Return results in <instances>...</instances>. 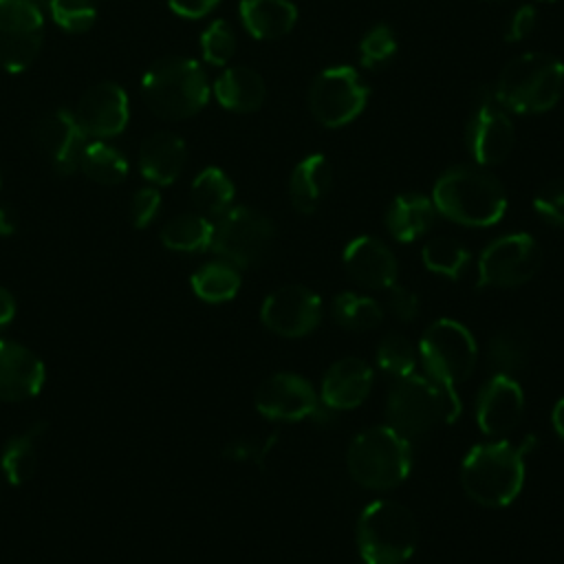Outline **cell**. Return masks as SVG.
<instances>
[{"label":"cell","instance_id":"obj_1","mask_svg":"<svg viewBox=\"0 0 564 564\" xmlns=\"http://www.w3.org/2000/svg\"><path fill=\"white\" fill-rule=\"evenodd\" d=\"M535 445V436H527L520 445L509 441L476 445L460 467L467 496L482 507L511 505L524 485V456Z\"/></svg>","mask_w":564,"mask_h":564},{"label":"cell","instance_id":"obj_2","mask_svg":"<svg viewBox=\"0 0 564 564\" xmlns=\"http://www.w3.org/2000/svg\"><path fill=\"white\" fill-rule=\"evenodd\" d=\"M432 203L445 218L467 227L496 225L507 212L502 183L487 170L458 165L438 176Z\"/></svg>","mask_w":564,"mask_h":564},{"label":"cell","instance_id":"obj_3","mask_svg":"<svg viewBox=\"0 0 564 564\" xmlns=\"http://www.w3.org/2000/svg\"><path fill=\"white\" fill-rule=\"evenodd\" d=\"M460 414L454 386L430 375H408L399 379L386 401V421L403 438L412 441L441 423H452Z\"/></svg>","mask_w":564,"mask_h":564},{"label":"cell","instance_id":"obj_4","mask_svg":"<svg viewBox=\"0 0 564 564\" xmlns=\"http://www.w3.org/2000/svg\"><path fill=\"white\" fill-rule=\"evenodd\" d=\"M141 95L156 117L178 121L205 108L209 82L198 62L170 55L148 66L141 79Z\"/></svg>","mask_w":564,"mask_h":564},{"label":"cell","instance_id":"obj_5","mask_svg":"<svg viewBox=\"0 0 564 564\" xmlns=\"http://www.w3.org/2000/svg\"><path fill=\"white\" fill-rule=\"evenodd\" d=\"M564 90V64L549 53H522L500 73L494 97L502 108L518 115L551 110Z\"/></svg>","mask_w":564,"mask_h":564},{"label":"cell","instance_id":"obj_6","mask_svg":"<svg viewBox=\"0 0 564 564\" xmlns=\"http://www.w3.org/2000/svg\"><path fill=\"white\" fill-rule=\"evenodd\" d=\"M348 471L366 489H392L405 480L412 463L410 441L390 425L357 434L348 447Z\"/></svg>","mask_w":564,"mask_h":564},{"label":"cell","instance_id":"obj_7","mask_svg":"<svg viewBox=\"0 0 564 564\" xmlns=\"http://www.w3.org/2000/svg\"><path fill=\"white\" fill-rule=\"evenodd\" d=\"M414 513L394 500L370 502L357 522V544L366 564H403L416 546Z\"/></svg>","mask_w":564,"mask_h":564},{"label":"cell","instance_id":"obj_8","mask_svg":"<svg viewBox=\"0 0 564 564\" xmlns=\"http://www.w3.org/2000/svg\"><path fill=\"white\" fill-rule=\"evenodd\" d=\"M419 357L432 379L456 388V383L471 375L478 361V346L467 326L443 317L423 333Z\"/></svg>","mask_w":564,"mask_h":564},{"label":"cell","instance_id":"obj_9","mask_svg":"<svg viewBox=\"0 0 564 564\" xmlns=\"http://www.w3.org/2000/svg\"><path fill=\"white\" fill-rule=\"evenodd\" d=\"M275 238L273 223L251 207H229L214 225L212 249L234 267L260 264Z\"/></svg>","mask_w":564,"mask_h":564},{"label":"cell","instance_id":"obj_10","mask_svg":"<svg viewBox=\"0 0 564 564\" xmlns=\"http://www.w3.org/2000/svg\"><path fill=\"white\" fill-rule=\"evenodd\" d=\"M368 101V88L352 66L324 68L308 88V108L326 128L350 123Z\"/></svg>","mask_w":564,"mask_h":564},{"label":"cell","instance_id":"obj_11","mask_svg":"<svg viewBox=\"0 0 564 564\" xmlns=\"http://www.w3.org/2000/svg\"><path fill=\"white\" fill-rule=\"evenodd\" d=\"M44 42V18L33 0H0V70H26Z\"/></svg>","mask_w":564,"mask_h":564},{"label":"cell","instance_id":"obj_12","mask_svg":"<svg viewBox=\"0 0 564 564\" xmlns=\"http://www.w3.org/2000/svg\"><path fill=\"white\" fill-rule=\"evenodd\" d=\"M540 269V247L529 234H507L489 242L478 260V286H520Z\"/></svg>","mask_w":564,"mask_h":564},{"label":"cell","instance_id":"obj_13","mask_svg":"<svg viewBox=\"0 0 564 564\" xmlns=\"http://www.w3.org/2000/svg\"><path fill=\"white\" fill-rule=\"evenodd\" d=\"M516 141V128L509 110L498 104L491 90H480L469 112L465 143L471 159L487 167L502 163Z\"/></svg>","mask_w":564,"mask_h":564},{"label":"cell","instance_id":"obj_14","mask_svg":"<svg viewBox=\"0 0 564 564\" xmlns=\"http://www.w3.org/2000/svg\"><path fill=\"white\" fill-rule=\"evenodd\" d=\"M262 324L282 337H302L322 319V300L315 291L289 284L267 295L260 308Z\"/></svg>","mask_w":564,"mask_h":564},{"label":"cell","instance_id":"obj_15","mask_svg":"<svg viewBox=\"0 0 564 564\" xmlns=\"http://www.w3.org/2000/svg\"><path fill=\"white\" fill-rule=\"evenodd\" d=\"M317 405L315 388L293 372L271 375L256 390V408L271 421H302L313 416Z\"/></svg>","mask_w":564,"mask_h":564},{"label":"cell","instance_id":"obj_16","mask_svg":"<svg viewBox=\"0 0 564 564\" xmlns=\"http://www.w3.org/2000/svg\"><path fill=\"white\" fill-rule=\"evenodd\" d=\"M73 115L84 134L97 139L117 137L128 123V95L115 82L95 84L79 97Z\"/></svg>","mask_w":564,"mask_h":564},{"label":"cell","instance_id":"obj_17","mask_svg":"<svg viewBox=\"0 0 564 564\" xmlns=\"http://www.w3.org/2000/svg\"><path fill=\"white\" fill-rule=\"evenodd\" d=\"M84 139L86 134L75 115L64 108L48 112L35 126L37 148L59 176H68L79 167V156L86 148Z\"/></svg>","mask_w":564,"mask_h":564},{"label":"cell","instance_id":"obj_18","mask_svg":"<svg viewBox=\"0 0 564 564\" xmlns=\"http://www.w3.org/2000/svg\"><path fill=\"white\" fill-rule=\"evenodd\" d=\"M524 412V392L513 377L494 375L478 392L476 423L482 434L500 436L511 432Z\"/></svg>","mask_w":564,"mask_h":564},{"label":"cell","instance_id":"obj_19","mask_svg":"<svg viewBox=\"0 0 564 564\" xmlns=\"http://www.w3.org/2000/svg\"><path fill=\"white\" fill-rule=\"evenodd\" d=\"M46 379L42 359L26 346L0 339V399L22 401L35 397Z\"/></svg>","mask_w":564,"mask_h":564},{"label":"cell","instance_id":"obj_20","mask_svg":"<svg viewBox=\"0 0 564 564\" xmlns=\"http://www.w3.org/2000/svg\"><path fill=\"white\" fill-rule=\"evenodd\" d=\"M344 267L348 275L366 289H390L399 273L392 251L372 236H359L346 245Z\"/></svg>","mask_w":564,"mask_h":564},{"label":"cell","instance_id":"obj_21","mask_svg":"<svg viewBox=\"0 0 564 564\" xmlns=\"http://www.w3.org/2000/svg\"><path fill=\"white\" fill-rule=\"evenodd\" d=\"M372 390V370L359 357L335 361L322 381V401L333 410H350L366 401Z\"/></svg>","mask_w":564,"mask_h":564},{"label":"cell","instance_id":"obj_22","mask_svg":"<svg viewBox=\"0 0 564 564\" xmlns=\"http://www.w3.org/2000/svg\"><path fill=\"white\" fill-rule=\"evenodd\" d=\"M187 161L185 141L174 132H156L139 148V170L156 185L174 183Z\"/></svg>","mask_w":564,"mask_h":564},{"label":"cell","instance_id":"obj_23","mask_svg":"<svg viewBox=\"0 0 564 564\" xmlns=\"http://www.w3.org/2000/svg\"><path fill=\"white\" fill-rule=\"evenodd\" d=\"M214 97L231 112H253L267 97V86L260 73L247 66L225 68L214 82Z\"/></svg>","mask_w":564,"mask_h":564},{"label":"cell","instance_id":"obj_24","mask_svg":"<svg viewBox=\"0 0 564 564\" xmlns=\"http://www.w3.org/2000/svg\"><path fill=\"white\" fill-rule=\"evenodd\" d=\"M240 20L256 40H278L297 22V9L291 0H242Z\"/></svg>","mask_w":564,"mask_h":564},{"label":"cell","instance_id":"obj_25","mask_svg":"<svg viewBox=\"0 0 564 564\" xmlns=\"http://www.w3.org/2000/svg\"><path fill=\"white\" fill-rule=\"evenodd\" d=\"M434 216L436 207L427 196L419 192H405L390 203L386 212V227L394 240L412 242L427 234Z\"/></svg>","mask_w":564,"mask_h":564},{"label":"cell","instance_id":"obj_26","mask_svg":"<svg viewBox=\"0 0 564 564\" xmlns=\"http://www.w3.org/2000/svg\"><path fill=\"white\" fill-rule=\"evenodd\" d=\"M330 163L324 154L304 156L289 181V196L300 214H313L330 187Z\"/></svg>","mask_w":564,"mask_h":564},{"label":"cell","instance_id":"obj_27","mask_svg":"<svg viewBox=\"0 0 564 564\" xmlns=\"http://www.w3.org/2000/svg\"><path fill=\"white\" fill-rule=\"evenodd\" d=\"M46 432V423L37 421L29 425L22 434L11 436L0 454V467L11 485H24L37 465V443Z\"/></svg>","mask_w":564,"mask_h":564},{"label":"cell","instance_id":"obj_28","mask_svg":"<svg viewBox=\"0 0 564 564\" xmlns=\"http://www.w3.org/2000/svg\"><path fill=\"white\" fill-rule=\"evenodd\" d=\"M531 337L524 328H502L487 344V368L494 375L516 377L529 361Z\"/></svg>","mask_w":564,"mask_h":564},{"label":"cell","instance_id":"obj_29","mask_svg":"<svg viewBox=\"0 0 564 564\" xmlns=\"http://www.w3.org/2000/svg\"><path fill=\"white\" fill-rule=\"evenodd\" d=\"M214 225L203 214H178L161 229V242L172 251H205L212 247Z\"/></svg>","mask_w":564,"mask_h":564},{"label":"cell","instance_id":"obj_30","mask_svg":"<svg viewBox=\"0 0 564 564\" xmlns=\"http://www.w3.org/2000/svg\"><path fill=\"white\" fill-rule=\"evenodd\" d=\"M192 291L212 304L227 302L231 300L238 289H240V273L236 267L227 260H216L203 264L194 275H192Z\"/></svg>","mask_w":564,"mask_h":564},{"label":"cell","instance_id":"obj_31","mask_svg":"<svg viewBox=\"0 0 564 564\" xmlns=\"http://www.w3.org/2000/svg\"><path fill=\"white\" fill-rule=\"evenodd\" d=\"M192 200L205 216H223L234 200V183L220 167H205L192 183Z\"/></svg>","mask_w":564,"mask_h":564},{"label":"cell","instance_id":"obj_32","mask_svg":"<svg viewBox=\"0 0 564 564\" xmlns=\"http://www.w3.org/2000/svg\"><path fill=\"white\" fill-rule=\"evenodd\" d=\"M79 170L99 185H117L128 174V161L117 148L104 141H93L86 143L79 156Z\"/></svg>","mask_w":564,"mask_h":564},{"label":"cell","instance_id":"obj_33","mask_svg":"<svg viewBox=\"0 0 564 564\" xmlns=\"http://www.w3.org/2000/svg\"><path fill=\"white\" fill-rule=\"evenodd\" d=\"M421 258L427 271L449 280L460 278L469 264V251L465 249V245L449 236H436L427 240L421 251Z\"/></svg>","mask_w":564,"mask_h":564},{"label":"cell","instance_id":"obj_34","mask_svg":"<svg viewBox=\"0 0 564 564\" xmlns=\"http://www.w3.org/2000/svg\"><path fill=\"white\" fill-rule=\"evenodd\" d=\"M333 319L348 330H370L383 319V308L366 295L339 293L330 304Z\"/></svg>","mask_w":564,"mask_h":564},{"label":"cell","instance_id":"obj_35","mask_svg":"<svg viewBox=\"0 0 564 564\" xmlns=\"http://www.w3.org/2000/svg\"><path fill=\"white\" fill-rule=\"evenodd\" d=\"M377 364L386 375L403 379L416 368V350L410 339L399 333H390L381 339L377 348Z\"/></svg>","mask_w":564,"mask_h":564},{"label":"cell","instance_id":"obj_36","mask_svg":"<svg viewBox=\"0 0 564 564\" xmlns=\"http://www.w3.org/2000/svg\"><path fill=\"white\" fill-rule=\"evenodd\" d=\"M48 9L55 24L68 33H84L97 20L95 0H51Z\"/></svg>","mask_w":564,"mask_h":564},{"label":"cell","instance_id":"obj_37","mask_svg":"<svg viewBox=\"0 0 564 564\" xmlns=\"http://www.w3.org/2000/svg\"><path fill=\"white\" fill-rule=\"evenodd\" d=\"M200 51L205 62L214 66H225L236 53L234 29L225 20H214L200 35Z\"/></svg>","mask_w":564,"mask_h":564},{"label":"cell","instance_id":"obj_38","mask_svg":"<svg viewBox=\"0 0 564 564\" xmlns=\"http://www.w3.org/2000/svg\"><path fill=\"white\" fill-rule=\"evenodd\" d=\"M394 53H397V37H394V31L386 24L372 26L359 42V62L366 68L383 66L394 57Z\"/></svg>","mask_w":564,"mask_h":564},{"label":"cell","instance_id":"obj_39","mask_svg":"<svg viewBox=\"0 0 564 564\" xmlns=\"http://www.w3.org/2000/svg\"><path fill=\"white\" fill-rule=\"evenodd\" d=\"M533 209L551 225L564 227V178L551 181L533 198Z\"/></svg>","mask_w":564,"mask_h":564},{"label":"cell","instance_id":"obj_40","mask_svg":"<svg viewBox=\"0 0 564 564\" xmlns=\"http://www.w3.org/2000/svg\"><path fill=\"white\" fill-rule=\"evenodd\" d=\"M159 207H161V194H159V189H154V187H143V189L134 192V196H132V200H130V218H132V225L139 227V229L148 227V225L154 220Z\"/></svg>","mask_w":564,"mask_h":564},{"label":"cell","instance_id":"obj_41","mask_svg":"<svg viewBox=\"0 0 564 564\" xmlns=\"http://www.w3.org/2000/svg\"><path fill=\"white\" fill-rule=\"evenodd\" d=\"M386 306L390 311L392 317L401 319V322H410L416 317L419 313V297L405 289V286H399V284H392L388 289V300H386Z\"/></svg>","mask_w":564,"mask_h":564},{"label":"cell","instance_id":"obj_42","mask_svg":"<svg viewBox=\"0 0 564 564\" xmlns=\"http://www.w3.org/2000/svg\"><path fill=\"white\" fill-rule=\"evenodd\" d=\"M271 445H273V438H269L264 445L253 438H236L223 449V454L231 460H253L260 465L264 460V456L269 454Z\"/></svg>","mask_w":564,"mask_h":564},{"label":"cell","instance_id":"obj_43","mask_svg":"<svg viewBox=\"0 0 564 564\" xmlns=\"http://www.w3.org/2000/svg\"><path fill=\"white\" fill-rule=\"evenodd\" d=\"M538 26V11L531 4H524L520 9H516V13L511 15L505 37L507 42H520L524 37H529L533 33V29Z\"/></svg>","mask_w":564,"mask_h":564},{"label":"cell","instance_id":"obj_44","mask_svg":"<svg viewBox=\"0 0 564 564\" xmlns=\"http://www.w3.org/2000/svg\"><path fill=\"white\" fill-rule=\"evenodd\" d=\"M220 0H167L170 9L181 18H203L207 15Z\"/></svg>","mask_w":564,"mask_h":564},{"label":"cell","instance_id":"obj_45","mask_svg":"<svg viewBox=\"0 0 564 564\" xmlns=\"http://www.w3.org/2000/svg\"><path fill=\"white\" fill-rule=\"evenodd\" d=\"M13 315H15V300L11 291L0 286V328L7 326L13 319Z\"/></svg>","mask_w":564,"mask_h":564},{"label":"cell","instance_id":"obj_46","mask_svg":"<svg viewBox=\"0 0 564 564\" xmlns=\"http://www.w3.org/2000/svg\"><path fill=\"white\" fill-rule=\"evenodd\" d=\"M18 227V218L9 207H0V236H11Z\"/></svg>","mask_w":564,"mask_h":564},{"label":"cell","instance_id":"obj_47","mask_svg":"<svg viewBox=\"0 0 564 564\" xmlns=\"http://www.w3.org/2000/svg\"><path fill=\"white\" fill-rule=\"evenodd\" d=\"M551 423H553V430L555 434L564 441V397L553 405V412H551Z\"/></svg>","mask_w":564,"mask_h":564},{"label":"cell","instance_id":"obj_48","mask_svg":"<svg viewBox=\"0 0 564 564\" xmlns=\"http://www.w3.org/2000/svg\"><path fill=\"white\" fill-rule=\"evenodd\" d=\"M485 2H507V0H485Z\"/></svg>","mask_w":564,"mask_h":564},{"label":"cell","instance_id":"obj_49","mask_svg":"<svg viewBox=\"0 0 564 564\" xmlns=\"http://www.w3.org/2000/svg\"><path fill=\"white\" fill-rule=\"evenodd\" d=\"M542 2H553V0H542Z\"/></svg>","mask_w":564,"mask_h":564},{"label":"cell","instance_id":"obj_50","mask_svg":"<svg viewBox=\"0 0 564 564\" xmlns=\"http://www.w3.org/2000/svg\"><path fill=\"white\" fill-rule=\"evenodd\" d=\"M0 185H2V178H0Z\"/></svg>","mask_w":564,"mask_h":564}]
</instances>
